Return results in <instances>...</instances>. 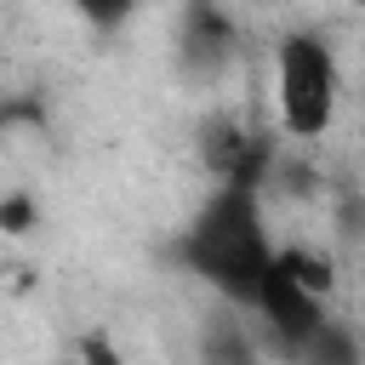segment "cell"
I'll use <instances>...</instances> for the list:
<instances>
[{"label":"cell","instance_id":"obj_1","mask_svg":"<svg viewBox=\"0 0 365 365\" xmlns=\"http://www.w3.org/2000/svg\"><path fill=\"white\" fill-rule=\"evenodd\" d=\"M274 257H279V240L268 228L262 182H211V194L194 205V217L177 234L182 274H194L205 291H217L240 314H251Z\"/></svg>","mask_w":365,"mask_h":365},{"label":"cell","instance_id":"obj_2","mask_svg":"<svg viewBox=\"0 0 365 365\" xmlns=\"http://www.w3.org/2000/svg\"><path fill=\"white\" fill-rule=\"evenodd\" d=\"M274 114L291 143L331 137L342 114V57L319 29H285L274 40Z\"/></svg>","mask_w":365,"mask_h":365},{"label":"cell","instance_id":"obj_3","mask_svg":"<svg viewBox=\"0 0 365 365\" xmlns=\"http://www.w3.org/2000/svg\"><path fill=\"white\" fill-rule=\"evenodd\" d=\"M194 160L211 182H274L279 154H274V131L245 125L234 108H211L194 125Z\"/></svg>","mask_w":365,"mask_h":365},{"label":"cell","instance_id":"obj_4","mask_svg":"<svg viewBox=\"0 0 365 365\" xmlns=\"http://www.w3.org/2000/svg\"><path fill=\"white\" fill-rule=\"evenodd\" d=\"M251 319L268 325V336H274L279 354L302 359L308 342H314V336L325 331V319H331V297H319L314 285H302L297 268H291L285 257H274V268H268V279H262V291H257V302H251Z\"/></svg>","mask_w":365,"mask_h":365},{"label":"cell","instance_id":"obj_5","mask_svg":"<svg viewBox=\"0 0 365 365\" xmlns=\"http://www.w3.org/2000/svg\"><path fill=\"white\" fill-rule=\"evenodd\" d=\"M234 51H240V29H234V17H228L217 0H188L182 17H177V68H182L188 80L205 86V80L228 74Z\"/></svg>","mask_w":365,"mask_h":365},{"label":"cell","instance_id":"obj_6","mask_svg":"<svg viewBox=\"0 0 365 365\" xmlns=\"http://www.w3.org/2000/svg\"><path fill=\"white\" fill-rule=\"evenodd\" d=\"M74 6V17L91 29V34H120L137 11H143V0H68Z\"/></svg>","mask_w":365,"mask_h":365}]
</instances>
